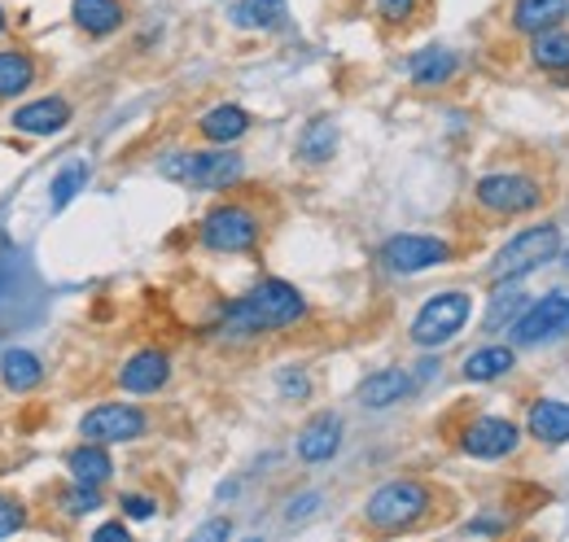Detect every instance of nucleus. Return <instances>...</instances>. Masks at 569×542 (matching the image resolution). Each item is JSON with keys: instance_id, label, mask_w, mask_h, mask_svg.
<instances>
[{"instance_id": "obj_1", "label": "nucleus", "mask_w": 569, "mask_h": 542, "mask_svg": "<svg viewBox=\"0 0 569 542\" xmlns=\"http://www.w3.org/2000/svg\"><path fill=\"white\" fill-rule=\"evenodd\" d=\"M307 320V298L289 284V280H259L250 293H241L237 302L223 307L214 333L228 341H250V338H268V333H281Z\"/></svg>"}, {"instance_id": "obj_35", "label": "nucleus", "mask_w": 569, "mask_h": 542, "mask_svg": "<svg viewBox=\"0 0 569 542\" xmlns=\"http://www.w3.org/2000/svg\"><path fill=\"white\" fill-rule=\"evenodd\" d=\"M281 394L284 399H293V403H298V399H307V394H311L307 372H298V368H293V372H281Z\"/></svg>"}, {"instance_id": "obj_19", "label": "nucleus", "mask_w": 569, "mask_h": 542, "mask_svg": "<svg viewBox=\"0 0 569 542\" xmlns=\"http://www.w3.org/2000/svg\"><path fill=\"white\" fill-rule=\"evenodd\" d=\"M512 368H517V350H512V345H482V350L465 354L460 377H465V381H478V385H491L499 377H508Z\"/></svg>"}, {"instance_id": "obj_34", "label": "nucleus", "mask_w": 569, "mask_h": 542, "mask_svg": "<svg viewBox=\"0 0 569 542\" xmlns=\"http://www.w3.org/2000/svg\"><path fill=\"white\" fill-rule=\"evenodd\" d=\"M119 508H123L128 521H149V516L158 512V499H149V494H123Z\"/></svg>"}, {"instance_id": "obj_6", "label": "nucleus", "mask_w": 569, "mask_h": 542, "mask_svg": "<svg viewBox=\"0 0 569 542\" xmlns=\"http://www.w3.org/2000/svg\"><path fill=\"white\" fill-rule=\"evenodd\" d=\"M469 315H473V298L465 289H442V293L426 298V307L417 311L408 338H412V345H421V350H438V345H447L451 338L465 333Z\"/></svg>"}, {"instance_id": "obj_28", "label": "nucleus", "mask_w": 569, "mask_h": 542, "mask_svg": "<svg viewBox=\"0 0 569 542\" xmlns=\"http://www.w3.org/2000/svg\"><path fill=\"white\" fill-rule=\"evenodd\" d=\"M58 508H62V516H71V521H83V516H92V512L101 508V485L71 481V485L58 494Z\"/></svg>"}, {"instance_id": "obj_13", "label": "nucleus", "mask_w": 569, "mask_h": 542, "mask_svg": "<svg viewBox=\"0 0 569 542\" xmlns=\"http://www.w3.org/2000/svg\"><path fill=\"white\" fill-rule=\"evenodd\" d=\"M338 451H342V415H333V411L311 415L298 433V460L302 464H329Z\"/></svg>"}, {"instance_id": "obj_18", "label": "nucleus", "mask_w": 569, "mask_h": 542, "mask_svg": "<svg viewBox=\"0 0 569 542\" xmlns=\"http://www.w3.org/2000/svg\"><path fill=\"white\" fill-rule=\"evenodd\" d=\"M71 18L83 36H114L128 22V4L123 0H74Z\"/></svg>"}, {"instance_id": "obj_36", "label": "nucleus", "mask_w": 569, "mask_h": 542, "mask_svg": "<svg viewBox=\"0 0 569 542\" xmlns=\"http://www.w3.org/2000/svg\"><path fill=\"white\" fill-rule=\"evenodd\" d=\"M92 539H128V525H123V521H106V525H97V534H92Z\"/></svg>"}, {"instance_id": "obj_10", "label": "nucleus", "mask_w": 569, "mask_h": 542, "mask_svg": "<svg viewBox=\"0 0 569 542\" xmlns=\"http://www.w3.org/2000/svg\"><path fill=\"white\" fill-rule=\"evenodd\" d=\"M561 338H569V289H552V293L535 298L512 324L517 345H543V341Z\"/></svg>"}, {"instance_id": "obj_22", "label": "nucleus", "mask_w": 569, "mask_h": 542, "mask_svg": "<svg viewBox=\"0 0 569 542\" xmlns=\"http://www.w3.org/2000/svg\"><path fill=\"white\" fill-rule=\"evenodd\" d=\"M456 70H460V58H456L451 49H421V53L408 62V79H412L417 88H442V83L456 79Z\"/></svg>"}, {"instance_id": "obj_24", "label": "nucleus", "mask_w": 569, "mask_h": 542, "mask_svg": "<svg viewBox=\"0 0 569 542\" xmlns=\"http://www.w3.org/2000/svg\"><path fill=\"white\" fill-rule=\"evenodd\" d=\"M530 62L548 74H569V31L561 27H548L539 36H530Z\"/></svg>"}, {"instance_id": "obj_7", "label": "nucleus", "mask_w": 569, "mask_h": 542, "mask_svg": "<svg viewBox=\"0 0 569 542\" xmlns=\"http://www.w3.org/2000/svg\"><path fill=\"white\" fill-rule=\"evenodd\" d=\"M548 198H552L548 184L539 175H530V171H496V175H482L473 184V202L482 205V210H491V214H503V219L530 214Z\"/></svg>"}, {"instance_id": "obj_40", "label": "nucleus", "mask_w": 569, "mask_h": 542, "mask_svg": "<svg viewBox=\"0 0 569 542\" xmlns=\"http://www.w3.org/2000/svg\"><path fill=\"white\" fill-rule=\"evenodd\" d=\"M566 268H569V254H566Z\"/></svg>"}, {"instance_id": "obj_15", "label": "nucleus", "mask_w": 569, "mask_h": 542, "mask_svg": "<svg viewBox=\"0 0 569 542\" xmlns=\"http://www.w3.org/2000/svg\"><path fill=\"white\" fill-rule=\"evenodd\" d=\"M412 390H417V381H412L408 368H381V372H372V377L359 381V406H368V411H386V406L403 403Z\"/></svg>"}, {"instance_id": "obj_2", "label": "nucleus", "mask_w": 569, "mask_h": 542, "mask_svg": "<svg viewBox=\"0 0 569 542\" xmlns=\"http://www.w3.org/2000/svg\"><path fill=\"white\" fill-rule=\"evenodd\" d=\"M433 512V485L421 476H399V481H386L377 485L368 499H363V525L372 534H408V530H421Z\"/></svg>"}, {"instance_id": "obj_37", "label": "nucleus", "mask_w": 569, "mask_h": 542, "mask_svg": "<svg viewBox=\"0 0 569 542\" xmlns=\"http://www.w3.org/2000/svg\"><path fill=\"white\" fill-rule=\"evenodd\" d=\"M465 530H469V534H499V530H503V521H491V516H482V521H469Z\"/></svg>"}, {"instance_id": "obj_32", "label": "nucleus", "mask_w": 569, "mask_h": 542, "mask_svg": "<svg viewBox=\"0 0 569 542\" xmlns=\"http://www.w3.org/2000/svg\"><path fill=\"white\" fill-rule=\"evenodd\" d=\"M27 530V508L13 494H0V539H13Z\"/></svg>"}, {"instance_id": "obj_29", "label": "nucleus", "mask_w": 569, "mask_h": 542, "mask_svg": "<svg viewBox=\"0 0 569 542\" xmlns=\"http://www.w3.org/2000/svg\"><path fill=\"white\" fill-rule=\"evenodd\" d=\"M281 13H284V0H241V4H232V22L237 27H259V31L277 27Z\"/></svg>"}, {"instance_id": "obj_12", "label": "nucleus", "mask_w": 569, "mask_h": 542, "mask_svg": "<svg viewBox=\"0 0 569 542\" xmlns=\"http://www.w3.org/2000/svg\"><path fill=\"white\" fill-rule=\"evenodd\" d=\"M167 381H171V359H167V350H153V345L137 350L119 368V385L128 394H158V390H167Z\"/></svg>"}, {"instance_id": "obj_5", "label": "nucleus", "mask_w": 569, "mask_h": 542, "mask_svg": "<svg viewBox=\"0 0 569 542\" xmlns=\"http://www.w3.org/2000/svg\"><path fill=\"white\" fill-rule=\"evenodd\" d=\"M561 254V228L557 223H535V228H521L487 268L491 284H508V280H526L530 271H539L543 263H552Z\"/></svg>"}, {"instance_id": "obj_20", "label": "nucleus", "mask_w": 569, "mask_h": 542, "mask_svg": "<svg viewBox=\"0 0 569 542\" xmlns=\"http://www.w3.org/2000/svg\"><path fill=\"white\" fill-rule=\"evenodd\" d=\"M0 381H4V390H13V394H31V390L44 381L40 354H31V350H22V345L4 350V354H0Z\"/></svg>"}, {"instance_id": "obj_30", "label": "nucleus", "mask_w": 569, "mask_h": 542, "mask_svg": "<svg viewBox=\"0 0 569 542\" xmlns=\"http://www.w3.org/2000/svg\"><path fill=\"white\" fill-rule=\"evenodd\" d=\"M83 184H88V167L83 162H71V167H62L58 175H53V210H67L74 202V193H83Z\"/></svg>"}, {"instance_id": "obj_31", "label": "nucleus", "mask_w": 569, "mask_h": 542, "mask_svg": "<svg viewBox=\"0 0 569 542\" xmlns=\"http://www.w3.org/2000/svg\"><path fill=\"white\" fill-rule=\"evenodd\" d=\"M426 0H377V18L386 27H412Z\"/></svg>"}, {"instance_id": "obj_4", "label": "nucleus", "mask_w": 569, "mask_h": 542, "mask_svg": "<svg viewBox=\"0 0 569 542\" xmlns=\"http://www.w3.org/2000/svg\"><path fill=\"white\" fill-rule=\"evenodd\" d=\"M198 241L211 254H250L263 241V214L250 202H219L202 214Z\"/></svg>"}, {"instance_id": "obj_27", "label": "nucleus", "mask_w": 569, "mask_h": 542, "mask_svg": "<svg viewBox=\"0 0 569 542\" xmlns=\"http://www.w3.org/2000/svg\"><path fill=\"white\" fill-rule=\"evenodd\" d=\"M517 284H521V280L496 284V298H491V311H487V329H503V324L512 329V324H517V315L530 307V302H526V293H521Z\"/></svg>"}, {"instance_id": "obj_26", "label": "nucleus", "mask_w": 569, "mask_h": 542, "mask_svg": "<svg viewBox=\"0 0 569 542\" xmlns=\"http://www.w3.org/2000/svg\"><path fill=\"white\" fill-rule=\"evenodd\" d=\"M338 153V123H329V119H311L302 136H298V158L302 162H311V167H320V162H329Z\"/></svg>"}, {"instance_id": "obj_38", "label": "nucleus", "mask_w": 569, "mask_h": 542, "mask_svg": "<svg viewBox=\"0 0 569 542\" xmlns=\"http://www.w3.org/2000/svg\"><path fill=\"white\" fill-rule=\"evenodd\" d=\"M232 534V525L228 521H211L207 530H198V539H228Z\"/></svg>"}, {"instance_id": "obj_21", "label": "nucleus", "mask_w": 569, "mask_h": 542, "mask_svg": "<svg viewBox=\"0 0 569 542\" xmlns=\"http://www.w3.org/2000/svg\"><path fill=\"white\" fill-rule=\"evenodd\" d=\"M67 473H71V481L106 485V481L114 476V460H110V451H106L101 442H88V438H83V446H74L71 455H67Z\"/></svg>"}, {"instance_id": "obj_39", "label": "nucleus", "mask_w": 569, "mask_h": 542, "mask_svg": "<svg viewBox=\"0 0 569 542\" xmlns=\"http://www.w3.org/2000/svg\"><path fill=\"white\" fill-rule=\"evenodd\" d=\"M4 31H9V18H4V9H0V36H4Z\"/></svg>"}, {"instance_id": "obj_25", "label": "nucleus", "mask_w": 569, "mask_h": 542, "mask_svg": "<svg viewBox=\"0 0 569 542\" xmlns=\"http://www.w3.org/2000/svg\"><path fill=\"white\" fill-rule=\"evenodd\" d=\"M36 83V58L27 49H0V101L22 97Z\"/></svg>"}, {"instance_id": "obj_3", "label": "nucleus", "mask_w": 569, "mask_h": 542, "mask_svg": "<svg viewBox=\"0 0 569 542\" xmlns=\"http://www.w3.org/2000/svg\"><path fill=\"white\" fill-rule=\"evenodd\" d=\"M158 171L176 184H189V189H202V193H223L232 189L241 175H246V162L241 153L232 149H180V153H167L158 162Z\"/></svg>"}, {"instance_id": "obj_23", "label": "nucleus", "mask_w": 569, "mask_h": 542, "mask_svg": "<svg viewBox=\"0 0 569 542\" xmlns=\"http://www.w3.org/2000/svg\"><path fill=\"white\" fill-rule=\"evenodd\" d=\"M250 132V114L241 106H214L198 119V136L211 140V144H232Z\"/></svg>"}, {"instance_id": "obj_16", "label": "nucleus", "mask_w": 569, "mask_h": 542, "mask_svg": "<svg viewBox=\"0 0 569 542\" xmlns=\"http://www.w3.org/2000/svg\"><path fill=\"white\" fill-rule=\"evenodd\" d=\"M526 433L539 446H566L569 442V403L561 399H539L526 411Z\"/></svg>"}, {"instance_id": "obj_14", "label": "nucleus", "mask_w": 569, "mask_h": 542, "mask_svg": "<svg viewBox=\"0 0 569 542\" xmlns=\"http://www.w3.org/2000/svg\"><path fill=\"white\" fill-rule=\"evenodd\" d=\"M13 132L22 136H58L67 132L71 123V101L67 97H40V101H27L13 110Z\"/></svg>"}, {"instance_id": "obj_8", "label": "nucleus", "mask_w": 569, "mask_h": 542, "mask_svg": "<svg viewBox=\"0 0 569 542\" xmlns=\"http://www.w3.org/2000/svg\"><path fill=\"white\" fill-rule=\"evenodd\" d=\"M381 268L395 271V275H421V271L447 268L456 259V245L433 237V232H399L381 245Z\"/></svg>"}, {"instance_id": "obj_17", "label": "nucleus", "mask_w": 569, "mask_h": 542, "mask_svg": "<svg viewBox=\"0 0 569 542\" xmlns=\"http://www.w3.org/2000/svg\"><path fill=\"white\" fill-rule=\"evenodd\" d=\"M569 18V0H512L508 27L517 36H539L548 27H561Z\"/></svg>"}, {"instance_id": "obj_11", "label": "nucleus", "mask_w": 569, "mask_h": 542, "mask_svg": "<svg viewBox=\"0 0 569 542\" xmlns=\"http://www.w3.org/2000/svg\"><path fill=\"white\" fill-rule=\"evenodd\" d=\"M517 446H521V429L512 420H503V415H478V420H469L460 429V451L469 460H482V464L508 460Z\"/></svg>"}, {"instance_id": "obj_33", "label": "nucleus", "mask_w": 569, "mask_h": 542, "mask_svg": "<svg viewBox=\"0 0 569 542\" xmlns=\"http://www.w3.org/2000/svg\"><path fill=\"white\" fill-rule=\"evenodd\" d=\"M325 503V494H316V490H307V494H298V499H289V508H284V521L289 525H298V521H307V516H316V508Z\"/></svg>"}, {"instance_id": "obj_9", "label": "nucleus", "mask_w": 569, "mask_h": 542, "mask_svg": "<svg viewBox=\"0 0 569 542\" xmlns=\"http://www.w3.org/2000/svg\"><path fill=\"white\" fill-rule=\"evenodd\" d=\"M144 433H149V411H141L137 403H97L79 420V438L101 442V446H123Z\"/></svg>"}]
</instances>
